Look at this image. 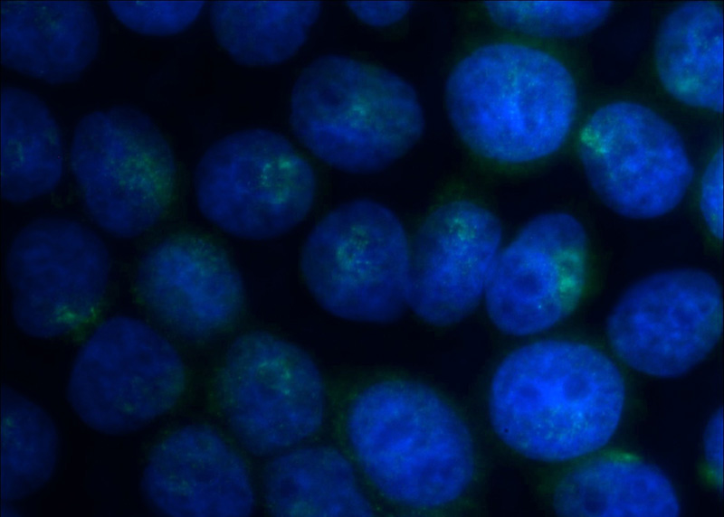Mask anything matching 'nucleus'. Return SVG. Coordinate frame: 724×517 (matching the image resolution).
Instances as JSON below:
<instances>
[{
    "instance_id": "1",
    "label": "nucleus",
    "mask_w": 724,
    "mask_h": 517,
    "mask_svg": "<svg viewBox=\"0 0 724 517\" xmlns=\"http://www.w3.org/2000/svg\"><path fill=\"white\" fill-rule=\"evenodd\" d=\"M625 400L622 374L603 352L543 340L509 354L493 375L490 417L499 437L530 459L565 462L605 446Z\"/></svg>"
},
{
    "instance_id": "2",
    "label": "nucleus",
    "mask_w": 724,
    "mask_h": 517,
    "mask_svg": "<svg viewBox=\"0 0 724 517\" xmlns=\"http://www.w3.org/2000/svg\"><path fill=\"white\" fill-rule=\"evenodd\" d=\"M449 118L466 147L499 164L546 158L565 143L577 111L567 68L538 48L496 42L473 50L451 71Z\"/></svg>"
},
{
    "instance_id": "3",
    "label": "nucleus",
    "mask_w": 724,
    "mask_h": 517,
    "mask_svg": "<svg viewBox=\"0 0 724 517\" xmlns=\"http://www.w3.org/2000/svg\"><path fill=\"white\" fill-rule=\"evenodd\" d=\"M346 433L368 480L399 505L441 508L472 482L475 455L466 424L423 384L386 380L367 387L348 409Z\"/></svg>"
},
{
    "instance_id": "4",
    "label": "nucleus",
    "mask_w": 724,
    "mask_h": 517,
    "mask_svg": "<svg viewBox=\"0 0 724 517\" xmlns=\"http://www.w3.org/2000/svg\"><path fill=\"white\" fill-rule=\"evenodd\" d=\"M300 142L339 171L371 174L405 155L424 127L414 89L378 65L338 54L310 62L291 97Z\"/></svg>"
},
{
    "instance_id": "5",
    "label": "nucleus",
    "mask_w": 724,
    "mask_h": 517,
    "mask_svg": "<svg viewBox=\"0 0 724 517\" xmlns=\"http://www.w3.org/2000/svg\"><path fill=\"white\" fill-rule=\"evenodd\" d=\"M70 164L90 217L118 237L141 235L170 212L177 194L172 147L141 110L93 111L75 127Z\"/></svg>"
},
{
    "instance_id": "6",
    "label": "nucleus",
    "mask_w": 724,
    "mask_h": 517,
    "mask_svg": "<svg viewBox=\"0 0 724 517\" xmlns=\"http://www.w3.org/2000/svg\"><path fill=\"white\" fill-rule=\"evenodd\" d=\"M302 279L316 301L347 320L387 323L408 305L409 242L398 218L367 199L326 213L300 255Z\"/></svg>"
},
{
    "instance_id": "7",
    "label": "nucleus",
    "mask_w": 724,
    "mask_h": 517,
    "mask_svg": "<svg viewBox=\"0 0 724 517\" xmlns=\"http://www.w3.org/2000/svg\"><path fill=\"white\" fill-rule=\"evenodd\" d=\"M217 409L247 451L267 456L291 449L321 428L326 390L312 358L266 332L238 336L214 379Z\"/></svg>"
},
{
    "instance_id": "8",
    "label": "nucleus",
    "mask_w": 724,
    "mask_h": 517,
    "mask_svg": "<svg viewBox=\"0 0 724 517\" xmlns=\"http://www.w3.org/2000/svg\"><path fill=\"white\" fill-rule=\"evenodd\" d=\"M310 163L287 138L244 129L212 144L200 158L195 192L202 214L242 239L269 240L299 225L317 195Z\"/></svg>"
},
{
    "instance_id": "9",
    "label": "nucleus",
    "mask_w": 724,
    "mask_h": 517,
    "mask_svg": "<svg viewBox=\"0 0 724 517\" xmlns=\"http://www.w3.org/2000/svg\"><path fill=\"white\" fill-rule=\"evenodd\" d=\"M176 348L147 324L128 316L104 321L81 348L68 399L91 428L109 434L138 430L173 409L186 388Z\"/></svg>"
},
{
    "instance_id": "10",
    "label": "nucleus",
    "mask_w": 724,
    "mask_h": 517,
    "mask_svg": "<svg viewBox=\"0 0 724 517\" xmlns=\"http://www.w3.org/2000/svg\"><path fill=\"white\" fill-rule=\"evenodd\" d=\"M578 155L596 195L620 215L662 216L682 201L693 167L676 129L642 104L619 100L594 111Z\"/></svg>"
},
{
    "instance_id": "11",
    "label": "nucleus",
    "mask_w": 724,
    "mask_h": 517,
    "mask_svg": "<svg viewBox=\"0 0 724 517\" xmlns=\"http://www.w3.org/2000/svg\"><path fill=\"white\" fill-rule=\"evenodd\" d=\"M110 269L107 248L84 225L61 218L27 225L11 244L6 262L17 326L36 338L81 332L101 311Z\"/></svg>"
},
{
    "instance_id": "12",
    "label": "nucleus",
    "mask_w": 724,
    "mask_h": 517,
    "mask_svg": "<svg viewBox=\"0 0 724 517\" xmlns=\"http://www.w3.org/2000/svg\"><path fill=\"white\" fill-rule=\"evenodd\" d=\"M722 295L708 272L677 268L632 286L612 310L609 344L628 367L675 377L702 362L722 332Z\"/></svg>"
},
{
    "instance_id": "13",
    "label": "nucleus",
    "mask_w": 724,
    "mask_h": 517,
    "mask_svg": "<svg viewBox=\"0 0 724 517\" xmlns=\"http://www.w3.org/2000/svg\"><path fill=\"white\" fill-rule=\"evenodd\" d=\"M588 268L586 233L574 216L536 217L494 261L484 290L490 319L516 336L557 325L581 301Z\"/></svg>"
},
{
    "instance_id": "14",
    "label": "nucleus",
    "mask_w": 724,
    "mask_h": 517,
    "mask_svg": "<svg viewBox=\"0 0 724 517\" xmlns=\"http://www.w3.org/2000/svg\"><path fill=\"white\" fill-rule=\"evenodd\" d=\"M134 291L157 324L190 341L228 331L245 303L231 257L215 240L195 231L175 232L154 244L138 265Z\"/></svg>"
},
{
    "instance_id": "15",
    "label": "nucleus",
    "mask_w": 724,
    "mask_h": 517,
    "mask_svg": "<svg viewBox=\"0 0 724 517\" xmlns=\"http://www.w3.org/2000/svg\"><path fill=\"white\" fill-rule=\"evenodd\" d=\"M500 240L497 217L479 202L454 199L433 209L409 244L413 311L438 326L464 318L485 290Z\"/></svg>"
},
{
    "instance_id": "16",
    "label": "nucleus",
    "mask_w": 724,
    "mask_h": 517,
    "mask_svg": "<svg viewBox=\"0 0 724 517\" xmlns=\"http://www.w3.org/2000/svg\"><path fill=\"white\" fill-rule=\"evenodd\" d=\"M153 509L172 517H245L254 506L247 465L213 428H176L151 449L142 477Z\"/></svg>"
},
{
    "instance_id": "17",
    "label": "nucleus",
    "mask_w": 724,
    "mask_h": 517,
    "mask_svg": "<svg viewBox=\"0 0 724 517\" xmlns=\"http://www.w3.org/2000/svg\"><path fill=\"white\" fill-rule=\"evenodd\" d=\"M2 63L50 84L78 80L96 58L100 28L84 2L1 3Z\"/></svg>"
},
{
    "instance_id": "18",
    "label": "nucleus",
    "mask_w": 724,
    "mask_h": 517,
    "mask_svg": "<svg viewBox=\"0 0 724 517\" xmlns=\"http://www.w3.org/2000/svg\"><path fill=\"white\" fill-rule=\"evenodd\" d=\"M558 514L574 517H676L678 496L669 479L640 457L607 452L567 471L554 494Z\"/></svg>"
},
{
    "instance_id": "19",
    "label": "nucleus",
    "mask_w": 724,
    "mask_h": 517,
    "mask_svg": "<svg viewBox=\"0 0 724 517\" xmlns=\"http://www.w3.org/2000/svg\"><path fill=\"white\" fill-rule=\"evenodd\" d=\"M722 10L715 2H687L662 22L654 48L657 75L678 101L721 112L723 107Z\"/></svg>"
},
{
    "instance_id": "20",
    "label": "nucleus",
    "mask_w": 724,
    "mask_h": 517,
    "mask_svg": "<svg viewBox=\"0 0 724 517\" xmlns=\"http://www.w3.org/2000/svg\"><path fill=\"white\" fill-rule=\"evenodd\" d=\"M262 485L266 509L273 516L374 515L350 462L331 447L281 452L264 467Z\"/></svg>"
},
{
    "instance_id": "21",
    "label": "nucleus",
    "mask_w": 724,
    "mask_h": 517,
    "mask_svg": "<svg viewBox=\"0 0 724 517\" xmlns=\"http://www.w3.org/2000/svg\"><path fill=\"white\" fill-rule=\"evenodd\" d=\"M63 173L59 126L36 95L2 90V195L24 202L52 192Z\"/></svg>"
},
{
    "instance_id": "22",
    "label": "nucleus",
    "mask_w": 724,
    "mask_h": 517,
    "mask_svg": "<svg viewBox=\"0 0 724 517\" xmlns=\"http://www.w3.org/2000/svg\"><path fill=\"white\" fill-rule=\"evenodd\" d=\"M320 10L319 2H214L210 23L218 44L236 62L270 66L302 48Z\"/></svg>"
},
{
    "instance_id": "23",
    "label": "nucleus",
    "mask_w": 724,
    "mask_h": 517,
    "mask_svg": "<svg viewBox=\"0 0 724 517\" xmlns=\"http://www.w3.org/2000/svg\"><path fill=\"white\" fill-rule=\"evenodd\" d=\"M58 438L50 416L22 394L2 392V496L25 497L52 476Z\"/></svg>"
},
{
    "instance_id": "24",
    "label": "nucleus",
    "mask_w": 724,
    "mask_h": 517,
    "mask_svg": "<svg viewBox=\"0 0 724 517\" xmlns=\"http://www.w3.org/2000/svg\"><path fill=\"white\" fill-rule=\"evenodd\" d=\"M498 26L529 36L572 38L596 28L609 15L611 2H485Z\"/></svg>"
},
{
    "instance_id": "25",
    "label": "nucleus",
    "mask_w": 724,
    "mask_h": 517,
    "mask_svg": "<svg viewBox=\"0 0 724 517\" xmlns=\"http://www.w3.org/2000/svg\"><path fill=\"white\" fill-rule=\"evenodd\" d=\"M114 16L129 30L149 36L178 34L200 15L204 2H109Z\"/></svg>"
},
{
    "instance_id": "26",
    "label": "nucleus",
    "mask_w": 724,
    "mask_h": 517,
    "mask_svg": "<svg viewBox=\"0 0 724 517\" xmlns=\"http://www.w3.org/2000/svg\"><path fill=\"white\" fill-rule=\"evenodd\" d=\"M700 207L711 234L723 235V156L721 147L707 164L700 183Z\"/></svg>"
},
{
    "instance_id": "27",
    "label": "nucleus",
    "mask_w": 724,
    "mask_h": 517,
    "mask_svg": "<svg viewBox=\"0 0 724 517\" xmlns=\"http://www.w3.org/2000/svg\"><path fill=\"white\" fill-rule=\"evenodd\" d=\"M346 5L363 23L385 27L400 21L408 12V2H347Z\"/></svg>"
},
{
    "instance_id": "28",
    "label": "nucleus",
    "mask_w": 724,
    "mask_h": 517,
    "mask_svg": "<svg viewBox=\"0 0 724 517\" xmlns=\"http://www.w3.org/2000/svg\"><path fill=\"white\" fill-rule=\"evenodd\" d=\"M721 416L717 415L713 419V424L710 427L707 446L710 461L714 464L717 470L719 468L718 465H721Z\"/></svg>"
}]
</instances>
